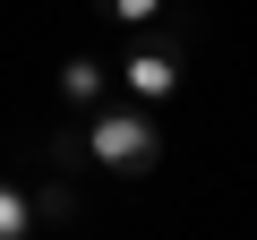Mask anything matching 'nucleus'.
Listing matches in <instances>:
<instances>
[{"label":"nucleus","instance_id":"nucleus-2","mask_svg":"<svg viewBox=\"0 0 257 240\" xmlns=\"http://www.w3.org/2000/svg\"><path fill=\"white\" fill-rule=\"evenodd\" d=\"M172 77H180V60H172V52H163V43H146V52H138V60H128V86H138V94H146V103H155V94H163V86H172Z\"/></svg>","mask_w":257,"mask_h":240},{"label":"nucleus","instance_id":"nucleus-5","mask_svg":"<svg viewBox=\"0 0 257 240\" xmlns=\"http://www.w3.org/2000/svg\"><path fill=\"white\" fill-rule=\"evenodd\" d=\"M103 9H111V18H146L155 0H103Z\"/></svg>","mask_w":257,"mask_h":240},{"label":"nucleus","instance_id":"nucleus-1","mask_svg":"<svg viewBox=\"0 0 257 240\" xmlns=\"http://www.w3.org/2000/svg\"><path fill=\"white\" fill-rule=\"evenodd\" d=\"M86 146H94L103 172H146V163H155V129H146V111H94Z\"/></svg>","mask_w":257,"mask_h":240},{"label":"nucleus","instance_id":"nucleus-3","mask_svg":"<svg viewBox=\"0 0 257 240\" xmlns=\"http://www.w3.org/2000/svg\"><path fill=\"white\" fill-rule=\"evenodd\" d=\"M60 94H69V111H94L103 103V60H69L60 69Z\"/></svg>","mask_w":257,"mask_h":240},{"label":"nucleus","instance_id":"nucleus-4","mask_svg":"<svg viewBox=\"0 0 257 240\" xmlns=\"http://www.w3.org/2000/svg\"><path fill=\"white\" fill-rule=\"evenodd\" d=\"M26 223H35V206H26V197H18V189H9V180H0V240H18V231H26Z\"/></svg>","mask_w":257,"mask_h":240}]
</instances>
